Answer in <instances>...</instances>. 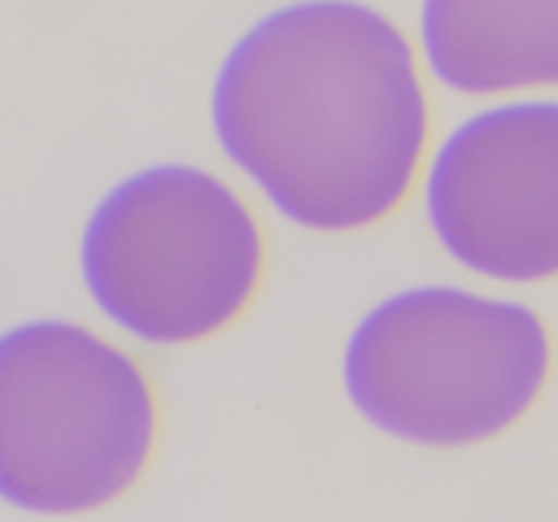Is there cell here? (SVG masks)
<instances>
[{
  "instance_id": "3",
  "label": "cell",
  "mask_w": 558,
  "mask_h": 522,
  "mask_svg": "<svg viewBox=\"0 0 558 522\" xmlns=\"http://www.w3.org/2000/svg\"><path fill=\"white\" fill-rule=\"evenodd\" d=\"M92 304L154 347H193L235 327L262 294L268 239L219 173L150 163L118 180L78 235Z\"/></svg>"
},
{
  "instance_id": "6",
  "label": "cell",
  "mask_w": 558,
  "mask_h": 522,
  "mask_svg": "<svg viewBox=\"0 0 558 522\" xmlns=\"http://www.w3.org/2000/svg\"><path fill=\"white\" fill-rule=\"evenodd\" d=\"M422 59L461 95L558 85V0H422Z\"/></svg>"
},
{
  "instance_id": "2",
  "label": "cell",
  "mask_w": 558,
  "mask_h": 522,
  "mask_svg": "<svg viewBox=\"0 0 558 522\" xmlns=\"http://www.w3.org/2000/svg\"><path fill=\"white\" fill-rule=\"evenodd\" d=\"M556 366L536 307L451 284L389 294L343 350L353 409L379 432L425 448H471L517 428Z\"/></svg>"
},
{
  "instance_id": "4",
  "label": "cell",
  "mask_w": 558,
  "mask_h": 522,
  "mask_svg": "<svg viewBox=\"0 0 558 522\" xmlns=\"http://www.w3.org/2000/svg\"><path fill=\"white\" fill-rule=\"evenodd\" d=\"M160 399L134 353L72 320L0 337V497L75 517L118 503L147 474Z\"/></svg>"
},
{
  "instance_id": "1",
  "label": "cell",
  "mask_w": 558,
  "mask_h": 522,
  "mask_svg": "<svg viewBox=\"0 0 558 522\" xmlns=\"http://www.w3.org/2000/svg\"><path fill=\"white\" fill-rule=\"evenodd\" d=\"M222 154L294 226L366 232L432 157V95L409 33L360 0H294L255 20L209 92Z\"/></svg>"
},
{
  "instance_id": "5",
  "label": "cell",
  "mask_w": 558,
  "mask_h": 522,
  "mask_svg": "<svg viewBox=\"0 0 558 522\" xmlns=\"http://www.w3.org/2000/svg\"><path fill=\"white\" fill-rule=\"evenodd\" d=\"M438 245L507 284L558 278V98H513L458 121L422 177Z\"/></svg>"
}]
</instances>
